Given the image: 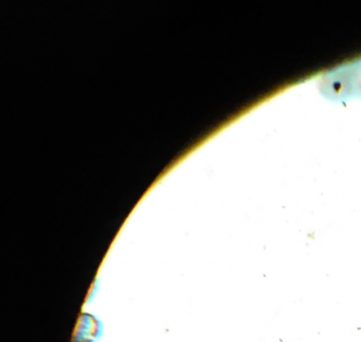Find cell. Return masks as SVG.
I'll use <instances>...</instances> for the list:
<instances>
[]
</instances>
